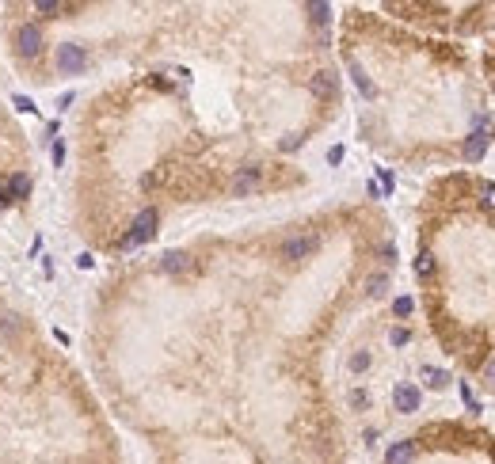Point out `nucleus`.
I'll list each match as a JSON object with an SVG mask.
<instances>
[{
    "label": "nucleus",
    "mask_w": 495,
    "mask_h": 464,
    "mask_svg": "<svg viewBox=\"0 0 495 464\" xmlns=\"http://www.w3.org/2000/svg\"><path fill=\"white\" fill-rule=\"evenodd\" d=\"M46 49V34H42L38 23H19L16 27V54L27 57V61H34V57Z\"/></svg>",
    "instance_id": "f257e3e1"
},
{
    "label": "nucleus",
    "mask_w": 495,
    "mask_h": 464,
    "mask_svg": "<svg viewBox=\"0 0 495 464\" xmlns=\"http://www.w3.org/2000/svg\"><path fill=\"white\" fill-rule=\"evenodd\" d=\"M157 221H160V213L157 210H141L138 213V221H133V228L126 232V247H133V244H145L153 232H157Z\"/></svg>",
    "instance_id": "f03ea898"
},
{
    "label": "nucleus",
    "mask_w": 495,
    "mask_h": 464,
    "mask_svg": "<svg viewBox=\"0 0 495 464\" xmlns=\"http://www.w3.org/2000/svg\"><path fill=\"white\" fill-rule=\"evenodd\" d=\"M419 404H423V392L415 388L412 381H400L393 388V408L400 411V415H412V411H419Z\"/></svg>",
    "instance_id": "7ed1b4c3"
},
{
    "label": "nucleus",
    "mask_w": 495,
    "mask_h": 464,
    "mask_svg": "<svg viewBox=\"0 0 495 464\" xmlns=\"http://www.w3.org/2000/svg\"><path fill=\"white\" fill-rule=\"evenodd\" d=\"M84 65H88V54H84L80 46H73V42H65V46L58 49V69L65 76H76V73H84Z\"/></svg>",
    "instance_id": "20e7f679"
},
{
    "label": "nucleus",
    "mask_w": 495,
    "mask_h": 464,
    "mask_svg": "<svg viewBox=\"0 0 495 464\" xmlns=\"http://www.w3.org/2000/svg\"><path fill=\"white\" fill-rule=\"evenodd\" d=\"M320 247V236H289L282 244V259H309Z\"/></svg>",
    "instance_id": "39448f33"
},
{
    "label": "nucleus",
    "mask_w": 495,
    "mask_h": 464,
    "mask_svg": "<svg viewBox=\"0 0 495 464\" xmlns=\"http://www.w3.org/2000/svg\"><path fill=\"white\" fill-rule=\"evenodd\" d=\"M259 179H263V175H259V168H240L236 175H232V195H236V198L256 195V190H259Z\"/></svg>",
    "instance_id": "423d86ee"
},
{
    "label": "nucleus",
    "mask_w": 495,
    "mask_h": 464,
    "mask_svg": "<svg viewBox=\"0 0 495 464\" xmlns=\"http://www.w3.org/2000/svg\"><path fill=\"white\" fill-rule=\"evenodd\" d=\"M487 145H492V126H487V130H476L469 141H465V148H461L465 160H480V156L487 153Z\"/></svg>",
    "instance_id": "0eeeda50"
},
{
    "label": "nucleus",
    "mask_w": 495,
    "mask_h": 464,
    "mask_svg": "<svg viewBox=\"0 0 495 464\" xmlns=\"http://www.w3.org/2000/svg\"><path fill=\"white\" fill-rule=\"evenodd\" d=\"M415 456V441H393L385 453V464H412Z\"/></svg>",
    "instance_id": "6e6552de"
},
{
    "label": "nucleus",
    "mask_w": 495,
    "mask_h": 464,
    "mask_svg": "<svg viewBox=\"0 0 495 464\" xmlns=\"http://www.w3.org/2000/svg\"><path fill=\"white\" fill-rule=\"evenodd\" d=\"M313 91H316V96H324V99H331V96H336V73H328V69H324V73H316Z\"/></svg>",
    "instance_id": "1a4fd4ad"
},
{
    "label": "nucleus",
    "mask_w": 495,
    "mask_h": 464,
    "mask_svg": "<svg viewBox=\"0 0 495 464\" xmlns=\"http://www.w3.org/2000/svg\"><path fill=\"white\" fill-rule=\"evenodd\" d=\"M366 294L370 297H385L388 294V274H370L366 278Z\"/></svg>",
    "instance_id": "9d476101"
},
{
    "label": "nucleus",
    "mask_w": 495,
    "mask_h": 464,
    "mask_svg": "<svg viewBox=\"0 0 495 464\" xmlns=\"http://www.w3.org/2000/svg\"><path fill=\"white\" fill-rule=\"evenodd\" d=\"M415 274H419L423 282L434 274V255H430V252H419V255H415Z\"/></svg>",
    "instance_id": "9b49d317"
},
{
    "label": "nucleus",
    "mask_w": 495,
    "mask_h": 464,
    "mask_svg": "<svg viewBox=\"0 0 495 464\" xmlns=\"http://www.w3.org/2000/svg\"><path fill=\"white\" fill-rule=\"evenodd\" d=\"M419 377H427V388H446V381H450V377H446L442 369H434V366H423Z\"/></svg>",
    "instance_id": "f8f14e48"
},
{
    "label": "nucleus",
    "mask_w": 495,
    "mask_h": 464,
    "mask_svg": "<svg viewBox=\"0 0 495 464\" xmlns=\"http://www.w3.org/2000/svg\"><path fill=\"white\" fill-rule=\"evenodd\" d=\"M27 190H31V175H23V171H19L16 179L8 183V195H12V198H23Z\"/></svg>",
    "instance_id": "ddd939ff"
},
{
    "label": "nucleus",
    "mask_w": 495,
    "mask_h": 464,
    "mask_svg": "<svg viewBox=\"0 0 495 464\" xmlns=\"http://www.w3.org/2000/svg\"><path fill=\"white\" fill-rule=\"evenodd\" d=\"M183 267H187V255H183V252L164 255V270H172V274H175V270H183Z\"/></svg>",
    "instance_id": "4468645a"
},
{
    "label": "nucleus",
    "mask_w": 495,
    "mask_h": 464,
    "mask_svg": "<svg viewBox=\"0 0 495 464\" xmlns=\"http://www.w3.org/2000/svg\"><path fill=\"white\" fill-rule=\"evenodd\" d=\"M480 198H484V206L487 210H495V183L487 179V183H480Z\"/></svg>",
    "instance_id": "2eb2a0df"
},
{
    "label": "nucleus",
    "mask_w": 495,
    "mask_h": 464,
    "mask_svg": "<svg viewBox=\"0 0 495 464\" xmlns=\"http://www.w3.org/2000/svg\"><path fill=\"white\" fill-rule=\"evenodd\" d=\"M34 12H42V16H54V12H65V4H58V0H42V4H34Z\"/></svg>",
    "instance_id": "dca6fc26"
},
{
    "label": "nucleus",
    "mask_w": 495,
    "mask_h": 464,
    "mask_svg": "<svg viewBox=\"0 0 495 464\" xmlns=\"http://www.w3.org/2000/svg\"><path fill=\"white\" fill-rule=\"evenodd\" d=\"M393 312H396L400 320H404L408 312H412V297H396V301H393Z\"/></svg>",
    "instance_id": "f3484780"
},
{
    "label": "nucleus",
    "mask_w": 495,
    "mask_h": 464,
    "mask_svg": "<svg viewBox=\"0 0 495 464\" xmlns=\"http://www.w3.org/2000/svg\"><path fill=\"white\" fill-rule=\"evenodd\" d=\"M388 339H393V346H404V342L412 339V331H408V327H393V335H388Z\"/></svg>",
    "instance_id": "a211bd4d"
},
{
    "label": "nucleus",
    "mask_w": 495,
    "mask_h": 464,
    "mask_svg": "<svg viewBox=\"0 0 495 464\" xmlns=\"http://www.w3.org/2000/svg\"><path fill=\"white\" fill-rule=\"evenodd\" d=\"M480 377H484V384H487V388H495V358L487 362L484 369H480Z\"/></svg>",
    "instance_id": "6ab92c4d"
},
{
    "label": "nucleus",
    "mask_w": 495,
    "mask_h": 464,
    "mask_svg": "<svg viewBox=\"0 0 495 464\" xmlns=\"http://www.w3.org/2000/svg\"><path fill=\"white\" fill-rule=\"evenodd\" d=\"M366 366H370V354H366V351H362V354H355V358H351V369H355V373H362Z\"/></svg>",
    "instance_id": "aec40b11"
},
{
    "label": "nucleus",
    "mask_w": 495,
    "mask_h": 464,
    "mask_svg": "<svg viewBox=\"0 0 495 464\" xmlns=\"http://www.w3.org/2000/svg\"><path fill=\"white\" fill-rule=\"evenodd\" d=\"M61 160H65V145H61V141H58V145H54V164H58V168H61Z\"/></svg>",
    "instance_id": "412c9836"
},
{
    "label": "nucleus",
    "mask_w": 495,
    "mask_h": 464,
    "mask_svg": "<svg viewBox=\"0 0 495 464\" xmlns=\"http://www.w3.org/2000/svg\"><path fill=\"white\" fill-rule=\"evenodd\" d=\"M16 107H19V111H23V114H31V111H34V107H31V99H23V96L16 99Z\"/></svg>",
    "instance_id": "4be33fe9"
},
{
    "label": "nucleus",
    "mask_w": 495,
    "mask_h": 464,
    "mask_svg": "<svg viewBox=\"0 0 495 464\" xmlns=\"http://www.w3.org/2000/svg\"><path fill=\"white\" fill-rule=\"evenodd\" d=\"M12 202V195H8V187H0V206H8Z\"/></svg>",
    "instance_id": "5701e85b"
}]
</instances>
